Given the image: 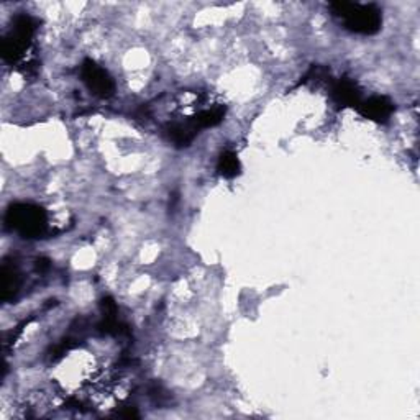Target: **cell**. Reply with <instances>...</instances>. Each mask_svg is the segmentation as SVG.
<instances>
[{
  "label": "cell",
  "instance_id": "cell-1",
  "mask_svg": "<svg viewBox=\"0 0 420 420\" xmlns=\"http://www.w3.org/2000/svg\"><path fill=\"white\" fill-rule=\"evenodd\" d=\"M333 15L340 17L345 22L350 32L361 35H374L381 30L383 15L378 5L374 4H355L337 0L330 4Z\"/></svg>",
  "mask_w": 420,
  "mask_h": 420
},
{
  "label": "cell",
  "instance_id": "cell-2",
  "mask_svg": "<svg viewBox=\"0 0 420 420\" xmlns=\"http://www.w3.org/2000/svg\"><path fill=\"white\" fill-rule=\"evenodd\" d=\"M5 224L23 239H40L48 229V215L43 207L15 202L5 212Z\"/></svg>",
  "mask_w": 420,
  "mask_h": 420
},
{
  "label": "cell",
  "instance_id": "cell-3",
  "mask_svg": "<svg viewBox=\"0 0 420 420\" xmlns=\"http://www.w3.org/2000/svg\"><path fill=\"white\" fill-rule=\"evenodd\" d=\"M35 30H37V20L27 13L17 15L13 18L12 30L2 40V47H0V53H2L4 61L15 63V61L22 56L25 49L28 48V44L32 43Z\"/></svg>",
  "mask_w": 420,
  "mask_h": 420
},
{
  "label": "cell",
  "instance_id": "cell-4",
  "mask_svg": "<svg viewBox=\"0 0 420 420\" xmlns=\"http://www.w3.org/2000/svg\"><path fill=\"white\" fill-rule=\"evenodd\" d=\"M80 78L88 89L97 97L107 99L115 92V83L107 71L95 63L92 59H84L80 66Z\"/></svg>",
  "mask_w": 420,
  "mask_h": 420
},
{
  "label": "cell",
  "instance_id": "cell-5",
  "mask_svg": "<svg viewBox=\"0 0 420 420\" xmlns=\"http://www.w3.org/2000/svg\"><path fill=\"white\" fill-rule=\"evenodd\" d=\"M356 110L364 119L373 121H386L394 112V104L384 95H374V97L368 100H361Z\"/></svg>",
  "mask_w": 420,
  "mask_h": 420
},
{
  "label": "cell",
  "instance_id": "cell-6",
  "mask_svg": "<svg viewBox=\"0 0 420 420\" xmlns=\"http://www.w3.org/2000/svg\"><path fill=\"white\" fill-rule=\"evenodd\" d=\"M332 97L340 107H358L361 102V92L355 80L342 78L332 88Z\"/></svg>",
  "mask_w": 420,
  "mask_h": 420
},
{
  "label": "cell",
  "instance_id": "cell-7",
  "mask_svg": "<svg viewBox=\"0 0 420 420\" xmlns=\"http://www.w3.org/2000/svg\"><path fill=\"white\" fill-rule=\"evenodd\" d=\"M20 289V275L17 268L5 261L0 270V299L7 302L13 299Z\"/></svg>",
  "mask_w": 420,
  "mask_h": 420
},
{
  "label": "cell",
  "instance_id": "cell-8",
  "mask_svg": "<svg viewBox=\"0 0 420 420\" xmlns=\"http://www.w3.org/2000/svg\"><path fill=\"white\" fill-rule=\"evenodd\" d=\"M199 130V126L194 124V120L189 119L186 124H174L168 128L169 138L178 146H187L194 140V136Z\"/></svg>",
  "mask_w": 420,
  "mask_h": 420
},
{
  "label": "cell",
  "instance_id": "cell-9",
  "mask_svg": "<svg viewBox=\"0 0 420 420\" xmlns=\"http://www.w3.org/2000/svg\"><path fill=\"white\" fill-rule=\"evenodd\" d=\"M240 169H241L240 160L234 151H224V153L219 156V161H217V171H219L220 176L232 179L240 174Z\"/></svg>",
  "mask_w": 420,
  "mask_h": 420
},
{
  "label": "cell",
  "instance_id": "cell-10",
  "mask_svg": "<svg viewBox=\"0 0 420 420\" xmlns=\"http://www.w3.org/2000/svg\"><path fill=\"white\" fill-rule=\"evenodd\" d=\"M224 115H225V109L217 107V109L204 110V112L197 114L196 117H192V120H194V124L199 126V128H209V126L219 125L220 121L224 120Z\"/></svg>",
  "mask_w": 420,
  "mask_h": 420
},
{
  "label": "cell",
  "instance_id": "cell-11",
  "mask_svg": "<svg viewBox=\"0 0 420 420\" xmlns=\"http://www.w3.org/2000/svg\"><path fill=\"white\" fill-rule=\"evenodd\" d=\"M100 311H102L104 317H115L117 316V304L114 302L112 297H104L100 302Z\"/></svg>",
  "mask_w": 420,
  "mask_h": 420
},
{
  "label": "cell",
  "instance_id": "cell-12",
  "mask_svg": "<svg viewBox=\"0 0 420 420\" xmlns=\"http://www.w3.org/2000/svg\"><path fill=\"white\" fill-rule=\"evenodd\" d=\"M49 266H52V261H49L48 258H40V260H37V271L47 272Z\"/></svg>",
  "mask_w": 420,
  "mask_h": 420
},
{
  "label": "cell",
  "instance_id": "cell-13",
  "mask_svg": "<svg viewBox=\"0 0 420 420\" xmlns=\"http://www.w3.org/2000/svg\"><path fill=\"white\" fill-rule=\"evenodd\" d=\"M120 416H121V417H126V419H131V417H138V412H136L133 407H130L128 411L120 412Z\"/></svg>",
  "mask_w": 420,
  "mask_h": 420
}]
</instances>
